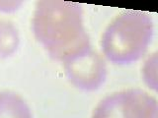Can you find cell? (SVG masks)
<instances>
[{
    "mask_svg": "<svg viewBox=\"0 0 158 118\" xmlns=\"http://www.w3.org/2000/svg\"><path fill=\"white\" fill-rule=\"evenodd\" d=\"M32 31L48 55L62 63L92 48L84 25L83 8L76 2H37L32 17Z\"/></svg>",
    "mask_w": 158,
    "mask_h": 118,
    "instance_id": "6da1fadb",
    "label": "cell"
},
{
    "mask_svg": "<svg viewBox=\"0 0 158 118\" xmlns=\"http://www.w3.org/2000/svg\"><path fill=\"white\" fill-rule=\"evenodd\" d=\"M154 24L145 12L128 10L113 20L101 38V49L107 60L127 65L144 55L152 41Z\"/></svg>",
    "mask_w": 158,
    "mask_h": 118,
    "instance_id": "7a4b0ae2",
    "label": "cell"
},
{
    "mask_svg": "<svg viewBox=\"0 0 158 118\" xmlns=\"http://www.w3.org/2000/svg\"><path fill=\"white\" fill-rule=\"evenodd\" d=\"M91 118H158V103L142 88H127L104 97Z\"/></svg>",
    "mask_w": 158,
    "mask_h": 118,
    "instance_id": "3957f363",
    "label": "cell"
},
{
    "mask_svg": "<svg viewBox=\"0 0 158 118\" xmlns=\"http://www.w3.org/2000/svg\"><path fill=\"white\" fill-rule=\"evenodd\" d=\"M63 66L68 81L84 92L99 90L105 83L108 75L105 59L92 48L64 62Z\"/></svg>",
    "mask_w": 158,
    "mask_h": 118,
    "instance_id": "277c9868",
    "label": "cell"
},
{
    "mask_svg": "<svg viewBox=\"0 0 158 118\" xmlns=\"http://www.w3.org/2000/svg\"><path fill=\"white\" fill-rule=\"evenodd\" d=\"M0 118H33L24 98L12 91H0Z\"/></svg>",
    "mask_w": 158,
    "mask_h": 118,
    "instance_id": "5b68a950",
    "label": "cell"
},
{
    "mask_svg": "<svg viewBox=\"0 0 158 118\" xmlns=\"http://www.w3.org/2000/svg\"><path fill=\"white\" fill-rule=\"evenodd\" d=\"M20 45V33L15 24L0 19V60L7 59L17 52Z\"/></svg>",
    "mask_w": 158,
    "mask_h": 118,
    "instance_id": "8992f818",
    "label": "cell"
},
{
    "mask_svg": "<svg viewBox=\"0 0 158 118\" xmlns=\"http://www.w3.org/2000/svg\"><path fill=\"white\" fill-rule=\"evenodd\" d=\"M157 54L153 53L148 57L142 67V79L145 85L153 91H157Z\"/></svg>",
    "mask_w": 158,
    "mask_h": 118,
    "instance_id": "52a82bcc",
    "label": "cell"
},
{
    "mask_svg": "<svg viewBox=\"0 0 158 118\" xmlns=\"http://www.w3.org/2000/svg\"><path fill=\"white\" fill-rule=\"evenodd\" d=\"M23 5V1L18 0H0V12L13 13L20 9Z\"/></svg>",
    "mask_w": 158,
    "mask_h": 118,
    "instance_id": "ba28073f",
    "label": "cell"
}]
</instances>
